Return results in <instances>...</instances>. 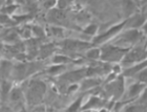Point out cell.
I'll use <instances>...</instances> for the list:
<instances>
[{
	"label": "cell",
	"mask_w": 147,
	"mask_h": 112,
	"mask_svg": "<svg viewBox=\"0 0 147 112\" xmlns=\"http://www.w3.org/2000/svg\"><path fill=\"white\" fill-rule=\"evenodd\" d=\"M54 50H55V44H53V43L43 44V45L40 46L39 56H38V57H39L40 59H45V58L52 56L53 54H54Z\"/></svg>",
	"instance_id": "13"
},
{
	"label": "cell",
	"mask_w": 147,
	"mask_h": 112,
	"mask_svg": "<svg viewBox=\"0 0 147 112\" xmlns=\"http://www.w3.org/2000/svg\"><path fill=\"white\" fill-rule=\"evenodd\" d=\"M103 104H104V102H103L101 99H99V97H92L85 104H84V106L82 107V110L96 109V108L101 107Z\"/></svg>",
	"instance_id": "14"
},
{
	"label": "cell",
	"mask_w": 147,
	"mask_h": 112,
	"mask_svg": "<svg viewBox=\"0 0 147 112\" xmlns=\"http://www.w3.org/2000/svg\"><path fill=\"white\" fill-rule=\"evenodd\" d=\"M31 112H46V109L44 106H41V105H36V106L32 109Z\"/></svg>",
	"instance_id": "27"
},
{
	"label": "cell",
	"mask_w": 147,
	"mask_h": 112,
	"mask_svg": "<svg viewBox=\"0 0 147 112\" xmlns=\"http://www.w3.org/2000/svg\"><path fill=\"white\" fill-rule=\"evenodd\" d=\"M73 61V59H71V57L65 55H60V54H57V55L53 56L52 58V64L53 65H67Z\"/></svg>",
	"instance_id": "16"
},
{
	"label": "cell",
	"mask_w": 147,
	"mask_h": 112,
	"mask_svg": "<svg viewBox=\"0 0 147 112\" xmlns=\"http://www.w3.org/2000/svg\"><path fill=\"white\" fill-rule=\"evenodd\" d=\"M143 15L145 16V18H146V20H147V9H145V13H144V14H143Z\"/></svg>",
	"instance_id": "32"
},
{
	"label": "cell",
	"mask_w": 147,
	"mask_h": 112,
	"mask_svg": "<svg viewBox=\"0 0 147 112\" xmlns=\"http://www.w3.org/2000/svg\"><path fill=\"white\" fill-rule=\"evenodd\" d=\"M6 4V1H3V0H0V12L2 11V9L5 6Z\"/></svg>",
	"instance_id": "31"
},
{
	"label": "cell",
	"mask_w": 147,
	"mask_h": 112,
	"mask_svg": "<svg viewBox=\"0 0 147 112\" xmlns=\"http://www.w3.org/2000/svg\"><path fill=\"white\" fill-rule=\"evenodd\" d=\"M146 21L147 20L143 14H137L131 17H128V19L126 20L125 26L129 30H139L140 27H143Z\"/></svg>",
	"instance_id": "10"
},
{
	"label": "cell",
	"mask_w": 147,
	"mask_h": 112,
	"mask_svg": "<svg viewBox=\"0 0 147 112\" xmlns=\"http://www.w3.org/2000/svg\"><path fill=\"white\" fill-rule=\"evenodd\" d=\"M86 59L92 61H97L101 59V49L99 47H92L89 48L85 54Z\"/></svg>",
	"instance_id": "18"
},
{
	"label": "cell",
	"mask_w": 147,
	"mask_h": 112,
	"mask_svg": "<svg viewBox=\"0 0 147 112\" xmlns=\"http://www.w3.org/2000/svg\"><path fill=\"white\" fill-rule=\"evenodd\" d=\"M101 82L100 79H97V78H87V79H84L80 84V90H87V89H92V88L98 86Z\"/></svg>",
	"instance_id": "12"
},
{
	"label": "cell",
	"mask_w": 147,
	"mask_h": 112,
	"mask_svg": "<svg viewBox=\"0 0 147 112\" xmlns=\"http://www.w3.org/2000/svg\"><path fill=\"white\" fill-rule=\"evenodd\" d=\"M145 60H147V46L138 44L126 52L121 63H122V66L128 68Z\"/></svg>",
	"instance_id": "2"
},
{
	"label": "cell",
	"mask_w": 147,
	"mask_h": 112,
	"mask_svg": "<svg viewBox=\"0 0 147 112\" xmlns=\"http://www.w3.org/2000/svg\"><path fill=\"white\" fill-rule=\"evenodd\" d=\"M67 68V65H52L46 70V72L51 76H62Z\"/></svg>",
	"instance_id": "17"
},
{
	"label": "cell",
	"mask_w": 147,
	"mask_h": 112,
	"mask_svg": "<svg viewBox=\"0 0 147 112\" xmlns=\"http://www.w3.org/2000/svg\"><path fill=\"white\" fill-rule=\"evenodd\" d=\"M142 102H146L147 101V88L144 89V92H143V95H142Z\"/></svg>",
	"instance_id": "28"
},
{
	"label": "cell",
	"mask_w": 147,
	"mask_h": 112,
	"mask_svg": "<svg viewBox=\"0 0 147 112\" xmlns=\"http://www.w3.org/2000/svg\"><path fill=\"white\" fill-rule=\"evenodd\" d=\"M25 97H24V91L21 87L19 86H14L9 93L7 103L11 105V108H17V107H21V105L24 103Z\"/></svg>",
	"instance_id": "7"
},
{
	"label": "cell",
	"mask_w": 147,
	"mask_h": 112,
	"mask_svg": "<svg viewBox=\"0 0 147 112\" xmlns=\"http://www.w3.org/2000/svg\"><path fill=\"white\" fill-rule=\"evenodd\" d=\"M144 38V34L140 30H128L120 34L115 39L113 45L125 48V45H138Z\"/></svg>",
	"instance_id": "4"
},
{
	"label": "cell",
	"mask_w": 147,
	"mask_h": 112,
	"mask_svg": "<svg viewBox=\"0 0 147 112\" xmlns=\"http://www.w3.org/2000/svg\"><path fill=\"white\" fill-rule=\"evenodd\" d=\"M18 32H19L20 39H22V40H30L32 38V36H33L31 26H23V27L20 28Z\"/></svg>",
	"instance_id": "22"
},
{
	"label": "cell",
	"mask_w": 147,
	"mask_h": 112,
	"mask_svg": "<svg viewBox=\"0 0 147 112\" xmlns=\"http://www.w3.org/2000/svg\"><path fill=\"white\" fill-rule=\"evenodd\" d=\"M101 59L105 63H117L123 60L124 56L129 49L122 48L119 46L113 45V44H106L102 46L101 48Z\"/></svg>",
	"instance_id": "3"
},
{
	"label": "cell",
	"mask_w": 147,
	"mask_h": 112,
	"mask_svg": "<svg viewBox=\"0 0 147 112\" xmlns=\"http://www.w3.org/2000/svg\"><path fill=\"white\" fill-rule=\"evenodd\" d=\"M127 112H141V108H136V107H131V108H129V110Z\"/></svg>",
	"instance_id": "29"
},
{
	"label": "cell",
	"mask_w": 147,
	"mask_h": 112,
	"mask_svg": "<svg viewBox=\"0 0 147 112\" xmlns=\"http://www.w3.org/2000/svg\"><path fill=\"white\" fill-rule=\"evenodd\" d=\"M31 27H32V34L35 37V39H43L46 36L45 30L41 25L35 24V25H32Z\"/></svg>",
	"instance_id": "19"
},
{
	"label": "cell",
	"mask_w": 147,
	"mask_h": 112,
	"mask_svg": "<svg viewBox=\"0 0 147 112\" xmlns=\"http://www.w3.org/2000/svg\"><path fill=\"white\" fill-rule=\"evenodd\" d=\"M18 23L13 18L12 16H9L4 13L0 12V26L3 28H13V26L17 25Z\"/></svg>",
	"instance_id": "11"
},
{
	"label": "cell",
	"mask_w": 147,
	"mask_h": 112,
	"mask_svg": "<svg viewBox=\"0 0 147 112\" xmlns=\"http://www.w3.org/2000/svg\"><path fill=\"white\" fill-rule=\"evenodd\" d=\"M15 85L12 80H0V104L6 103L9 100V93Z\"/></svg>",
	"instance_id": "9"
},
{
	"label": "cell",
	"mask_w": 147,
	"mask_h": 112,
	"mask_svg": "<svg viewBox=\"0 0 147 112\" xmlns=\"http://www.w3.org/2000/svg\"><path fill=\"white\" fill-rule=\"evenodd\" d=\"M106 91L113 97H120L124 91V80L123 76H119L116 81H111L106 86Z\"/></svg>",
	"instance_id": "8"
},
{
	"label": "cell",
	"mask_w": 147,
	"mask_h": 112,
	"mask_svg": "<svg viewBox=\"0 0 147 112\" xmlns=\"http://www.w3.org/2000/svg\"><path fill=\"white\" fill-rule=\"evenodd\" d=\"M142 33L147 35V21L145 22V24L143 25V27H142Z\"/></svg>",
	"instance_id": "30"
},
{
	"label": "cell",
	"mask_w": 147,
	"mask_h": 112,
	"mask_svg": "<svg viewBox=\"0 0 147 112\" xmlns=\"http://www.w3.org/2000/svg\"><path fill=\"white\" fill-rule=\"evenodd\" d=\"M3 30V27H2V26H0V30Z\"/></svg>",
	"instance_id": "35"
},
{
	"label": "cell",
	"mask_w": 147,
	"mask_h": 112,
	"mask_svg": "<svg viewBox=\"0 0 147 112\" xmlns=\"http://www.w3.org/2000/svg\"><path fill=\"white\" fill-rule=\"evenodd\" d=\"M0 107H1V104H0Z\"/></svg>",
	"instance_id": "36"
},
{
	"label": "cell",
	"mask_w": 147,
	"mask_h": 112,
	"mask_svg": "<svg viewBox=\"0 0 147 112\" xmlns=\"http://www.w3.org/2000/svg\"><path fill=\"white\" fill-rule=\"evenodd\" d=\"M124 4V11H125V14L127 16H130L132 15V13L135 11L136 6H135V3L131 2V1H126V2L123 3Z\"/></svg>",
	"instance_id": "24"
},
{
	"label": "cell",
	"mask_w": 147,
	"mask_h": 112,
	"mask_svg": "<svg viewBox=\"0 0 147 112\" xmlns=\"http://www.w3.org/2000/svg\"><path fill=\"white\" fill-rule=\"evenodd\" d=\"M46 93V85L40 80H32L24 91L25 101L31 106L39 105Z\"/></svg>",
	"instance_id": "1"
},
{
	"label": "cell",
	"mask_w": 147,
	"mask_h": 112,
	"mask_svg": "<svg viewBox=\"0 0 147 112\" xmlns=\"http://www.w3.org/2000/svg\"><path fill=\"white\" fill-rule=\"evenodd\" d=\"M98 28H99L98 25L92 23V24L86 25L85 27L82 30V32L84 35H87V36H90V37H94V38H95V36L97 35V32H98Z\"/></svg>",
	"instance_id": "21"
},
{
	"label": "cell",
	"mask_w": 147,
	"mask_h": 112,
	"mask_svg": "<svg viewBox=\"0 0 147 112\" xmlns=\"http://www.w3.org/2000/svg\"><path fill=\"white\" fill-rule=\"evenodd\" d=\"M99 112H107V110H105V109H101V110H99Z\"/></svg>",
	"instance_id": "33"
},
{
	"label": "cell",
	"mask_w": 147,
	"mask_h": 112,
	"mask_svg": "<svg viewBox=\"0 0 147 112\" xmlns=\"http://www.w3.org/2000/svg\"><path fill=\"white\" fill-rule=\"evenodd\" d=\"M81 103H82V97H79L78 100L75 101L71 106L68 107L67 112H77L81 108Z\"/></svg>",
	"instance_id": "25"
},
{
	"label": "cell",
	"mask_w": 147,
	"mask_h": 112,
	"mask_svg": "<svg viewBox=\"0 0 147 112\" xmlns=\"http://www.w3.org/2000/svg\"><path fill=\"white\" fill-rule=\"evenodd\" d=\"M81 112H92V111H90V110H82Z\"/></svg>",
	"instance_id": "34"
},
{
	"label": "cell",
	"mask_w": 147,
	"mask_h": 112,
	"mask_svg": "<svg viewBox=\"0 0 147 112\" xmlns=\"http://www.w3.org/2000/svg\"><path fill=\"white\" fill-rule=\"evenodd\" d=\"M57 6V2L56 1H44L42 2V7L45 9H49V11H52Z\"/></svg>",
	"instance_id": "26"
},
{
	"label": "cell",
	"mask_w": 147,
	"mask_h": 112,
	"mask_svg": "<svg viewBox=\"0 0 147 112\" xmlns=\"http://www.w3.org/2000/svg\"><path fill=\"white\" fill-rule=\"evenodd\" d=\"M92 44L88 42H83V41H78V40H64L61 43V47L65 52H82L87 49L88 50L89 47H92Z\"/></svg>",
	"instance_id": "6"
},
{
	"label": "cell",
	"mask_w": 147,
	"mask_h": 112,
	"mask_svg": "<svg viewBox=\"0 0 147 112\" xmlns=\"http://www.w3.org/2000/svg\"><path fill=\"white\" fill-rule=\"evenodd\" d=\"M125 24H126V20L125 21H123L122 23H119V24L111 26V27H110L109 30H106L105 33L100 34L99 36H96L95 38L92 39V46L102 44V43H104V42H106V41H108L109 39H111L113 37L117 36L123 28L125 27Z\"/></svg>",
	"instance_id": "5"
},
{
	"label": "cell",
	"mask_w": 147,
	"mask_h": 112,
	"mask_svg": "<svg viewBox=\"0 0 147 112\" xmlns=\"http://www.w3.org/2000/svg\"><path fill=\"white\" fill-rule=\"evenodd\" d=\"M49 33L55 38H62L64 35V30L61 26H57V25H52L49 27Z\"/></svg>",
	"instance_id": "20"
},
{
	"label": "cell",
	"mask_w": 147,
	"mask_h": 112,
	"mask_svg": "<svg viewBox=\"0 0 147 112\" xmlns=\"http://www.w3.org/2000/svg\"><path fill=\"white\" fill-rule=\"evenodd\" d=\"M49 112H51V111H49Z\"/></svg>",
	"instance_id": "37"
},
{
	"label": "cell",
	"mask_w": 147,
	"mask_h": 112,
	"mask_svg": "<svg viewBox=\"0 0 147 112\" xmlns=\"http://www.w3.org/2000/svg\"><path fill=\"white\" fill-rule=\"evenodd\" d=\"M145 89V85L142 84V83H135V84H132L130 87L128 88V92H127V97L132 99V97H138L139 94L141 93L142 91Z\"/></svg>",
	"instance_id": "15"
},
{
	"label": "cell",
	"mask_w": 147,
	"mask_h": 112,
	"mask_svg": "<svg viewBox=\"0 0 147 112\" xmlns=\"http://www.w3.org/2000/svg\"><path fill=\"white\" fill-rule=\"evenodd\" d=\"M135 78L137 79L139 83H142V84H145L147 83V67L143 68L142 70H140L137 74L135 76Z\"/></svg>",
	"instance_id": "23"
}]
</instances>
